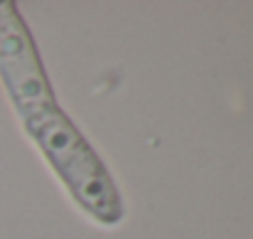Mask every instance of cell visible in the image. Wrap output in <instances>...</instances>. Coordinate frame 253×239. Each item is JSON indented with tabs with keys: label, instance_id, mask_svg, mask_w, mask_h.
<instances>
[{
	"label": "cell",
	"instance_id": "obj_1",
	"mask_svg": "<svg viewBox=\"0 0 253 239\" xmlns=\"http://www.w3.org/2000/svg\"><path fill=\"white\" fill-rule=\"evenodd\" d=\"M0 74L10 89L30 133L42 143L49 160L64 175L69 187L79 195L88 212L106 222H116L121 215L113 182H108L91 148L52 106L49 91L37 64L35 50L22 30H7L0 35Z\"/></svg>",
	"mask_w": 253,
	"mask_h": 239
}]
</instances>
